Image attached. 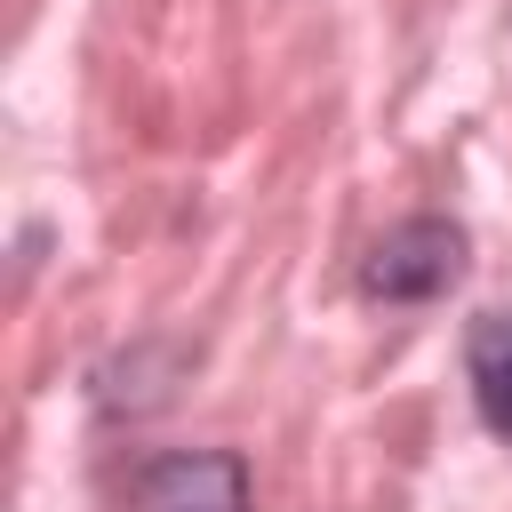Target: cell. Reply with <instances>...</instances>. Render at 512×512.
Returning a JSON list of instances; mask_svg holds the SVG:
<instances>
[{
    "label": "cell",
    "instance_id": "1",
    "mask_svg": "<svg viewBox=\"0 0 512 512\" xmlns=\"http://www.w3.org/2000/svg\"><path fill=\"white\" fill-rule=\"evenodd\" d=\"M464 256H472V240H464L456 216H432V208L424 216H400V224H384L368 240L360 296L368 304H432V296H448L464 280Z\"/></svg>",
    "mask_w": 512,
    "mask_h": 512
},
{
    "label": "cell",
    "instance_id": "2",
    "mask_svg": "<svg viewBox=\"0 0 512 512\" xmlns=\"http://www.w3.org/2000/svg\"><path fill=\"white\" fill-rule=\"evenodd\" d=\"M128 512H256V472L240 448H168L136 472Z\"/></svg>",
    "mask_w": 512,
    "mask_h": 512
},
{
    "label": "cell",
    "instance_id": "3",
    "mask_svg": "<svg viewBox=\"0 0 512 512\" xmlns=\"http://www.w3.org/2000/svg\"><path fill=\"white\" fill-rule=\"evenodd\" d=\"M464 384H472V408L496 440H512V312L488 304L464 320Z\"/></svg>",
    "mask_w": 512,
    "mask_h": 512
}]
</instances>
